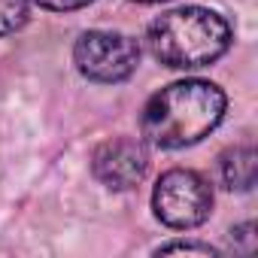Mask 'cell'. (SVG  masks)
I'll use <instances>...</instances> for the list:
<instances>
[{
  "mask_svg": "<svg viewBox=\"0 0 258 258\" xmlns=\"http://www.w3.org/2000/svg\"><path fill=\"white\" fill-rule=\"evenodd\" d=\"M228 97L216 82L179 79L152 94L140 115V134L155 149H185L201 143L225 118Z\"/></svg>",
  "mask_w": 258,
  "mask_h": 258,
  "instance_id": "6da1fadb",
  "label": "cell"
},
{
  "mask_svg": "<svg viewBox=\"0 0 258 258\" xmlns=\"http://www.w3.org/2000/svg\"><path fill=\"white\" fill-rule=\"evenodd\" d=\"M231 25L225 16L207 7H179L161 13L149 31L146 46L155 61L170 70H195L210 67L231 49Z\"/></svg>",
  "mask_w": 258,
  "mask_h": 258,
  "instance_id": "7a4b0ae2",
  "label": "cell"
},
{
  "mask_svg": "<svg viewBox=\"0 0 258 258\" xmlns=\"http://www.w3.org/2000/svg\"><path fill=\"white\" fill-rule=\"evenodd\" d=\"M152 210L158 222L173 231L201 228L213 213V188L198 170L173 167L158 176L152 191Z\"/></svg>",
  "mask_w": 258,
  "mask_h": 258,
  "instance_id": "3957f363",
  "label": "cell"
},
{
  "mask_svg": "<svg viewBox=\"0 0 258 258\" xmlns=\"http://www.w3.org/2000/svg\"><path fill=\"white\" fill-rule=\"evenodd\" d=\"M76 70L97 85H115L131 79L140 64V46L118 31H85L73 46Z\"/></svg>",
  "mask_w": 258,
  "mask_h": 258,
  "instance_id": "277c9868",
  "label": "cell"
},
{
  "mask_svg": "<svg viewBox=\"0 0 258 258\" xmlns=\"http://www.w3.org/2000/svg\"><path fill=\"white\" fill-rule=\"evenodd\" d=\"M149 170V152L143 140L134 137H112L100 143L91 155V173L109 191H131L143 182Z\"/></svg>",
  "mask_w": 258,
  "mask_h": 258,
  "instance_id": "5b68a950",
  "label": "cell"
},
{
  "mask_svg": "<svg viewBox=\"0 0 258 258\" xmlns=\"http://www.w3.org/2000/svg\"><path fill=\"white\" fill-rule=\"evenodd\" d=\"M219 170H222L225 188H231V191H249L255 185V170H258L255 149L246 146V143L228 149L222 155V161H219Z\"/></svg>",
  "mask_w": 258,
  "mask_h": 258,
  "instance_id": "8992f818",
  "label": "cell"
},
{
  "mask_svg": "<svg viewBox=\"0 0 258 258\" xmlns=\"http://www.w3.org/2000/svg\"><path fill=\"white\" fill-rule=\"evenodd\" d=\"M28 22V0H0V37H10Z\"/></svg>",
  "mask_w": 258,
  "mask_h": 258,
  "instance_id": "52a82bcc",
  "label": "cell"
},
{
  "mask_svg": "<svg viewBox=\"0 0 258 258\" xmlns=\"http://www.w3.org/2000/svg\"><path fill=\"white\" fill-rule=\"evenodd\" d=\"M155 255H216V249L210 243H182V240H176V243L158 246Z\"/></svg>",
  "mask_w": 258,
  "mask_h": 258,
  "instance_id": "ba28073f",
  "label": "cell"
},
{
  "mask_svg": "<svg viewBox=\"0 0 258 258\" xmlns=\"http://www.w3.org/2000/svg\"><path fill=\"white\" fill-rule=\"evenodd\" d=\"M34 7L40 10H49V13H73V10H82L88 4H94V0H31Z\"/></svg>",
  "mask_w": 258,
  "mask_h": 258,
  "instance_id": "9c48e42d",
  "label": "cell"
},
{
  "mask_svg": "<svg viewBox=\"0 0 258 258\" xmlns=\"http://www.w3.org/2000/svg\"><path fill=\"white\" fill-rule=\"evenodd\" d=\"M134 4H164V0H134Z\"/></svg>",
  "mask_w": 258,
  "mask_h": 258,
  "instance_id": "30bf717a",
  "label": "cell"
}]
</instances>
